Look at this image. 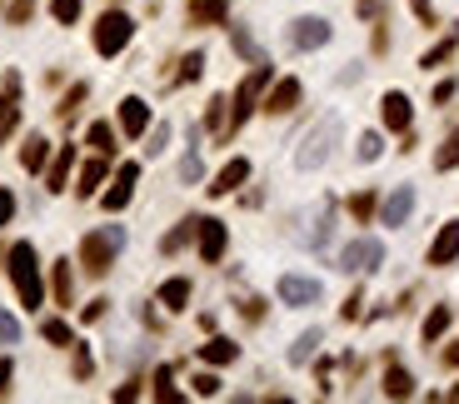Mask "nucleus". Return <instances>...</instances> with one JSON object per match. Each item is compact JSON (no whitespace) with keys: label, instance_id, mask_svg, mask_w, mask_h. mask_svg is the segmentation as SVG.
<instances>
[{"label":"nucleus","instance_id":"f257e3e1","mask_svg":"<svg viewBox=\"0 0 459 404\" xmlns=\"http://www.w3.org/2000/svg\"><path fill=\"white\" fill-rule=\"evenodd\" d=\"M5 265H11V285H15V295H20V304H26V310H40V304H45V285H40L36 245L15 240L11 255H5Z\"/></svg>","mask_w":459,"mask_h":404},{"label":"nucleus","instance_id":"f03ea898","mask_svg":"<svg viewBox=\"0 0 459 404\" xmlns=\"http://www.w3.org/2000/svg\"><path fill=\"white\" fill-rule=\"evenodd\" d=\"M120 245H125V230L120 225H105V230H90L85 240H80V265H85L90 279L110 275L115 255H120Z\"/></svg>","mask_w":459,"mask_h":404},{"label":"nucleus","instance_id":"7ed1b4c3","mask_svg":"<svg viewBox=\"0 0 459 404\" xmlns=\"http://www.w3.org/2000/svg\"><path fill=\"white\" fill-rule=\"evenodd\" d=\"M340 145V115H325L319 125H310V135L300 140V150H294V170H319V165L334 155Z\"/></svg>","mask_w":459,"mask_h":404},{"label":"nucleus","instance_id":"20e7f679","mask_svg":"<svg viewBox=\"0 0 459 404\" xmlns=\"http://www.w3.org/2000/svg\"><path fill=\"white\" fill-rule=\"evenodd\" d=\"M270 80H275V70H270L265 61H260L255 70H250V76L240 80V90H235V105H230V120H235V125H245V120H250V110H255V105L265 101Z\"/></svg>","mask_w":459,"mask_h":404},{"label":"nucleus","instance_id":"39448f33","mask_svg":"<svg viewBox=\"0 0 459 404\" xmlns=\"http://www.w3.org/2000/svg\"><path fill=\"white\" fill-rule=\"evenodd\" d=\"M130 36H135V20H130L125 11H105L101 20H95V51L101 55H120L130 45Z\"/></svg>","mask_w":459,"mask_h":404},{"label":"nucleus","instance_id":"423d86ee","mask_svg":"<svg viewBox=\"0 0 459 404\" xmlns=\"http://www.w3.org/2000/svg\"><path fill=\"white\" fill-rule=\"evenodd\" d=\"M384 265V245L374 240V235H359V240H350L340 250V270L344 275H370V270Z\"/></svg>","mask_w":459,"mask_h":404},{"label":"nucleus","instance_id":"0eeeda50","mask_svg":"<svg viewBox=\"0 0 459 404\" xmlns=\"http://www.w3.org/2000/svg\"><path fill=\"white\" fill-rule=\"evenodd\" d=\"M285 40H290V51H319V45L330 40V20H325V15H300V20L285 30Z\"/></svg>","mask_w":459,"mask_h":404},{"label":"nucleus","instance_id":"6e6552de","mask_svg":"<svg viewBox=\"0 0 459 404\" xmlns=\"http://www.w3.org/2000/svg\"><path fill=\"white\" fill-rule=\"evenodd\" d=\"M135 185H141V165H135V160H125V165H120V175H115V185L101 195V205L110 210V215H115V210H125V205H130V195H135Z\"/></svg>","mask_w":459,"mask_h":404},{"label":"nucleus","instance_id":"1a4fd4ad","mask_svg":"<svg viewBox=\"0 0 459 404\" xmlns=\"http://www.w3.org/2000/svg\"><path fill=\"white\" fill-rule=\"evenodd\" d=\"M319 279H310V275H280V300L285 304H294V310H305V304H319Z\"/></svg>","mask_w":459,"mask_h":404},{"label":"nucleus","instance_id":"9d476101","mask_svg":"<svg viewBox=\"0 0 459 404\" xmlns=\"http://www.w3.org/2000/svg\"><path fill=\"white\" fill-rule=\"evenodd\" d=\"M300 95H305V90H300V80L294 76H285V80H270V90H265V110L270 115H290L294 105H300Z\"/></svg>","mask_w":459,"mask_h":404},{"label":"nucleus","instance_id":"9b49d317","mask_svg":"<svg viewBox=\"0 0 459 404\" xmlns=\"http://www.w3.org/2000/svg\"><path fill=\"white\" fill-rule=\"evenodd\" d=\"M195 240H200V260H205V265H220V260H225L230 235H225V225H220V220H200Z\"/></svg>","mask_w":459,"mask_h":404},{"label":"nucleus","instance_id":"f8f14e48","mask_svg":"<svg viewBox=\"0 0 459 404\" xmlns=\"http://www.w3.org/2000/svg\"><path fill=\"white\" fill-rule=\"evenodd\" d=\"M120 130H125L130 140H141L145 130H150V105H145L141 95H125V101H120Z\"/></svg>","mask_w":459,"mask_h":404},{"label":"nucleus","instance_id":"ddd939ff","mask_svg":"<svg viewBox=\"0 0 459 404\" xmlns=\"http://www.w3.org/2000/svg\"><path fill=\"white\" fill-rule=\"evenodd\" d=\"M380 115H384V125L390 130H409V120H415V105H409L405 90H390L380 101Z\"/></svg>","mask_w":459,"mask_h":404},{"label":"nucleus","instance_id":"4468645a","mask_svg":"<svg viewBox=\"0 0 459 404\" xmlns=\"http://www.w3.org/2000/svg\"><path fill=\"white\" fill-rule=\"evenodd\" d=\"M245 180H250V160H245V155H235V160H225V170H220L215 180H210V195H230V190H240Z\"/></svg>","mask_w":459,"mask_h":404},{"label":"nucleus","instance_id":"2eb2a0df","mask_svg":"<svg viewBox=\"0 0 459 404\" xmlns=\"http://www.w3.org/2000/svg\"><path fill=\"white\" fill-rule=\"evenodd\" d=\"M15 120H20V76H5V95H0V140L15 130Z\"/></svg>","mask_w":459,"mask_h":404},{"label":"nucleus","instance_id":"dca6fc26","mask_svg":"<svg viewBox=\"0 0 459 404\" xmlns=\"http://www.w3.org/2000/svg\"><path fill=\"white\" fill-rule=\"evenodd\" d=\"M459 260V220H449L430 245V265H455Z\"/></svg>","mask_w":459,"mask_h":404},{"label":"nucleus","instance_id":"f3484780","mask_svg":"<svg viewBox=\"0 0 459 404\" xmlns=\"http://www.w3.org/2000/svg\"><path fill=\"white\" fill-rule=\"evenodd\" d=\"M105 160H110V155H95V160L80 165V180H76V195H80V200H90V195L105 185V175H110V165H105Z\"/></svg>","mask_w":459,"mask_h":404},{"label":"nucleus","instance_id":"a211bd4d","mask_svg":"<svg viewBox=\"0 0 459 404\" xmlns=\"http://www.w3.org/2000/svg\"><path fill=\"white\" fill-rule=\"evenodd\" d=\"M409 210H415V185H399L395 190V195H390V200H384V210H380V215H384V225H405V220H409Z\"/></svg>","mask_w":459,"mask_h":404},{"label":"nucleus","instance_id":"6ab92c4d","mask_svg":"<svg viewBox=\"0 0 459 404\" xmlns=\"http://www.w3.org/2000/svg\"><path fill=\"white\" fill-rule=\"evenodd\" d=\"M20 165H26L30 175H40V170L51 165V140H45V135H30L26 145H20Z\"/></svg>","mask_w":459,"mask_h":404},{"label":"nucleus","instance_id":"aec40b11","mask_svg":"<svg viewBox=\"0 0 459 404\" xmlns=\"http://www.w3.org/2000/svg\"><path fill=\"white\" fill-rule=\"evenodd\" d=\"M225 15H230V0H195V5H190L195 26H220Z\"/></svg>","mask_w":459,"mask_h":404},{"label":"nucleus","instance_id":"412c9836","mask_svg":"<svg viewBox=\"0 0 459 404\" xmlns=\"http://www.w3.org/2000/svg\"><path fill=\"white\" fill-rule=\"evenodd\" d=\"M70 165H76V150H70V145H60V155H55L51 170H45V190H65V180H70Z\"/></svg>","mask_w":459,"mask_h":404},{"label":"nucleus","instance_id":"4be33fe9","mask_svg":"<svg viewBox=\"0 0 459 404\" xmlns=\"http://www.w3.org/2000/svg\"><path fill=\"white\" fill-rule=\"evenodd\" d=\"M195 230H200V220H180V225L175 230H170V235H165V240H160V255H175V250H185V245H190L195 240Z\"/></svg>","mask_w":459,"mask_h":404},{"label":"nucleus","instance_id":"5701e85b","mask_svg":"<svg viewBox=\"0 0 459 404\" xmlns=\"http://www.w3.org/2000/svg\"><path fill=\"white\" fill-rule=\"evenodd\" d=\"M51 295H55V304L76 300V279H70V265H65V260H55V270H51Z\"/></svg>","mask_w":459,"mask_h":404},{"label":"nucleus","instance_id":"b1692460","mask_svg":"<svg viewBox=\"0 0 459 404\" xmlns=\"http://www.w3.org/2000/svg\"><path fill=\"white\" fill-rule=\"evenodd\" d=\"M200 360L205 365H230V360H240V344L235 340H210V344H200Z\"/></svg>","mask_w":459,"mask_h":404},{"label":"nucleus","instance_id":"393cba45","mask_svg":"<svg viewBox=\"0 0 459 404\" xmlns=\"http://www.w3.org/2000/svg\"><path fill=\"white\" fill-rule=\"evenodd\" d=\"M319 344H325V335H319V329H305V335H300V340L290 344V365H310Z\"/></svg>","mask_w":459,"mask_h":404},{"label":"nucleus","instance_id":"a878e982","mask_svg":"<svg viewBox=\"0 0 459 404\" xmlns=\"http://www.w3.org/2000/svg\"><path fill=\"white\" fill-rule=\"evenodd\" d=\"M384 394H390V400H409V394H415V379H409L399 365H390L384 369Z\"/></svg>","mask_w":459,"mask_h":404},{"label":"nucleus","instance_id":"bb28decb","mask_svg":"<svg viewBox=\"0 0 459 404\" xmlns=\"http://www.w3.org/2000/svg\"><path fill=\"white\" fill-rule=\"evenodd\" d=\"M330 220H334V200H325L319 205V215H315V230L305 235V245H315V250L319 245H330Z\"/></svg>","mask_w":459,"mask_h":404},{"label":"nucleus","instance_id":"cd10ccee","mask_svg":"<svg viewBox=\"0 0 459 404\" xmlns=\"http://www.w3.org/2000/svg\"><path fill=\"white\" fill-rule=\"evenodd\" d=\"M185 300H190V279H165L160 285V304L165 310H185Z\"/></svg>","mask_w":459,"mask_h":404},{"label":"nucleus","instance_id":"c85d7f7f","mask_svg":"<svg viewBox=\"0 0 459 404\" xmlns=\"http://www.w3.org/2000/svg\"><path fill=\"white\" fill-rule=\"evenodd\" d=\"M449 319H455V310H449V304H434V310H430V319H424V344H434V340H439V335L449 329Z\"/></svg>","mask_w":459,"mask_h":404},{"label":"nucleus","instance_id":"c756f323","mask_svg":"<svg viewBox=\"0 0 459 404\" xmlns=\"http://www.w3.org/2000/svg\"><path fill=\"white\" fill-rule=\"evenodd\" d=\"M85 140H90V150L95 155H115V130L105 125V120H95V125L85 130Z\"/></svg>","mask_w":459,"mask_h":404},{"label":"nucleus","instance_id":"7c9ffc66","mask_svg":"<svg viewBox=\"0 0 459 404\" xmlns=\"http://www.w3.org/2000/svg\"><path fill=\"white\" fill-rule=\"evenodd\" d=\"M200 175H205V165H200V135H195V145L185 150V160H180V180H185V185H200Z\"/></svg>","mask_w":459,"mask_h":404},{"label":"nucleus","instance_id":"2f4dec72","mask_svg":"<svg viewBox=\"0 0 459 404\" xmlns=\"http://www.w3.org/2000/svg\"><path fill=\"white\" fill-rule=\"evenodd\" d=\"M455 45H459V26L449 30V36L439 40V45H434V51H424V61H420V65H424V70H434V65H445L449 55H455Z\"/></svg>","mask_w":459,"mask_h":404},{"label":"nucleus","instance_id":"473e14b6","mask_svg":"<svg viewBox=\"0 0 459 404\" xmlns=\"http://www.w3.org/2000/svg\"><path fill=\"white\" fill-rule=\"evenodd\" d=\"M170 379H175V369H170V365H160V369H155V400L180 404V394H175V384H170Z\"/></svg>","mask_w":459,"mask_h":404},{"label":"nucleus","instance_id":"72a5a7b5","mask_svg":"<svg viewBox=\"0 0 459 404\" xmlns=\"http://www.w3.org/2000/svg\"><path fill=\"white\" fill-rule=\"evenodd\" d=\"M40 335H45L51 344H76V335H70L65 319H40Z\"/></svg>","mask_w":459,"mask_h":404},{"label":"nucleus","instance_id":"f704fd0d","mask_svg":"<svg viewBox=\"0 0 459 404\" xmlns=\"http://www.w3.org/2000/svg\"><path fill=\"white\" fill-rule=\"evenodd\" d=\"M355 155H359L365 165H370V160H380V155H384V140L374 135V130H365V135H359V145H355Z\"/></svg>","mask_w":459,"mask_h":404},{"label":"nucleus","instance_id":"c9c22d12","mask_svg":"<svg viewBox=\"0 0 459 404\" xmlns=\"http://www.w3.org/2000/svg\"><path fill=\"white\" fill-rule=\"evenodd\" d=\"M455 165H459V130L445 140V150L434 155V170H455Z\"/></svg>","mask_w":459,"mask_h":404},{"label":"nucleus","instance_id":"e433bc0d","mask_svg":"<svg viewBox=\"0 0 459 404\" xmlns=\"http://www.w3.org/2000/svg\"><path fill=\"white\" fill-rule=\"evenodd\" d=\"M51 15L60 20V26H76L80 20V0H51Z\"/></svg>","mask_w":459,"mask_h":404},{"label":"nucleus","instance_id":"4c0bfd02","mask_svg":"<svg viewBox=\"0 0 459 404\" xmlns=\"http://www.w3.org/2000/svg\"><path fill=\"white\" fill-rule=\"evenodd\" d=\"M200 70H205V55H200V51H190L185 61H180V85H190V80H200Z\"/></svg>","mask_w":459,"mask_h":404},{"label":"nucleus","instance_id":"58836bf2","mask_svg":"<svg viewBox=\"0 0 459 404\" xmlns=\"http://www.w3.org/2000/svg\"><path fill=\"white\" fill-rule=\"evenodd\" d=\"M350 215H355V220H359V225H365V220H370V215H374V195H370V190H359L355 200H350Z\"/></svg>","mask_w":459,"mask_h":404},{"label":"nucleus","instance_id":"ea45409f","mask_svg":"<svg viewBox=\"0 0 459 404\" xmlns=\"http://www.w3.org/2000/svg\"><path fill=\"white\" fill-rule=\"evenodd\" d=\"M225 105H230V101H220V95L210 101V110H205V130H215V135L225 130Z\"/></svg>","mask_w":459,"mask_h":404},{"label":"nucleus","instance_id":"a19ab883","mask_svg":"<svg viewBox=\"0 0 459 404\" xmlns=\"http://www.w3.org/2000/svg\"><path fill=\"white\" fill-rule=\"evenodd\" d=\"M230 40H235V51H240V55H245V61H260V45H255V40H250V36H245V30H240V26L230 30Z\"/></svg>","mask_w":459,"mask_h":404},{"label":"nucleus","instance_id":"79ce46f5","mask_svg":"<svg viewBox=\"0 0 459 404\" xmlns=\"http://www.w3.org/2000/svg\"><path fill=\"white\" fill-rule=\"evenodd\" d=\"M170 145V125H155L150 135H145V155H160Z\"/></svg>","mask_w":459,"mask_h":404},{"label":"nucleus","instance_id":"37998d69","mask_svg":"<svg viewBox=\"0 0 459 404\" xmlns=\"http://www.w3.org/2000/svg\"><path fill=\"white\" fill-rule=\"evenodd\" d=\"M15 340H20V325H15V315L0 310V344H15Z\"/></svg>","mask_w":459,"mask_h":404},{"label":"nucleus","instance_id":"c03bdc74","mask_svg":"<svg viewBox=\"0 0 459 404\" xmlns=\"http://www.w3.org/2000/svg\"><path fill=\"white\" fill-rule=\"evenodd\" d=\"M80 101H85V85H70V95L60 101V115H65V120L76 115V105H80Z\"/></svg>","mask_w":459,"mask_h":404},{"label":"nucleus","instance_id":"a18cd8bd","mask_svg":"<svg viewBox=\"0 0 459 404\" xmlns=\"http://www.w3.org/2000/svg\"><path fill=\"white\" fill-rule=\"evenodd\" d=\"M190 384H195V394H205V400H210V394H220V379L215 375H195Z\"/></svg>","mask_w":459,"mask_h":404},{"label":"nucleus","instance_id":"49530a36","mask_svg":"<svg viewBox=\"0 0 459 404\" xmlns=\"http://www.w3.org/2000/svg\"><path fill=\"white\" fill-rule=\"evenodd\" d=\"M30 5H36V0H11V26H26V20H30Z\"/></svg>","mask_w":459,"mask_h":404},{"label":"nucleus","instance_id":"de8ad7c7","mask_svg":"<svg viewBox=\"0 0 459 404\" xmlns=\"http://www.w3.org/2000/svg\"><path fill=\"white\" fill-rule=\"evenodd\" d=\"M11 215H15V195L0 185V225H11Z\"/></svg>","mask_w":459,"mask_h":404},{"label":"nucleus","instance_id":"09e8293b","mask_svg":"<svg viewBox=\"0 0 459 404\" xmlns=\"http://www.w3.org/2000/svg\"><path fill=\"white\" fill-rule=\"evenodd\" d=\"M409 5H415V15H420V26H434V5L430 0H409Z\"/></svg>","mask_w":459,"mask_h":404},{"label":"nucleus","instance_id":"8fccbe9b","mask_svg":"<svg viewBox=\"0 0 459 404\" xmlns=\"http://www.w3.org/2000/svg\"><path fill=\"white\" fill-rule=\"evenodd\" d=\"M90 369H95L90 365V350H76V379H90Z\"/></svg>","mask_w":459,"mask_h":404},{"label":"nucleus","instance_id":"3c124183","mask_svg":"<svg viewBox=\"0 0 459 404\" xmlns=\"http://www.w3.org/2000/svg\"><path fill=\"white\" fill-rule=\"evenodd\" d=\"M11 375H15V365H11V360H5V354H0V394L11 390Z\"/></svg>","mask_w":459,"mask_h":404},{"label":"nucleus","instance_id":"603ef678","mask_svg":"<svg viewBox=\"0 0 459 404\" xmlns=\"http://www.w3.org/2000/svg\"><path fill=\"white\" fill-rule=\"evenodd\" d=\"M449 95H455V80H439V85H434V105H445Z\"/></svg>","mask_w":459,"mask_h":404},{"label":"nucleus","instance_id":"864d4df0","mask_svg":"<svg viewBox=\"0 0 459 404\" xmlns=\"http://www.w3.org/2000/svg\"><path fill=\"white\" fill-rule=\"evenodd\" d=\"M245 319H265V300H245Z\"/></svg>","mask_w":459,"mask_h":404},{"label":"nucleus","instance_id":"5fc2aeb1","mask_svg":"<svg viewBox=\"0 0 459 404\" xmlns=\"http://www.w3.org/2000/svg\"><path fill=\"white\" fill-rule=\"evenodd\" d=\"M359 304H365V295H350L344 300V319H359Z\"/></svg>","mask_w":459,"mask_h":404},{"label":"nucleus","instance_id":"6e6d98bb","mask_svg":"<svg viewBox=\"0 0 459 404\" xmlns=\"http://www.w3.org/2000/svg\"><path fill=\"white\" fill-rule=\"evenodd\" d=\"M105 304H110V300H95V304H85V315H80V319H101V315H105Z\"/></svg>","mask_w":459,"mask_h":404},{"label":"nucleus","instance_id":"4d7b16f0","mask_svg":"<svg viewBox=\"0 0 459 404\" xmlns=\"http://www.w3.org/2000/svg\"><path fill=\"white\" fill-rule=\"evenodd\" d=\"M380 5L384 0H359V15H380Z\"/></svg>","mask_w":459,"mask_h":404},{"label":"nucleus","instance_id":"13d9d810","mask_svg":"<svg viewBox=\"0 0 459 404\" xmlns=\"http://www.w3.org/2000/svg\"><path fill=\"white\" fill-rule=\"evenodd\" d=\"M445 365H455V369H459V344H449V350H445Z\"/></svg>","mask_w":459,"mask_h":404}]
</instances>
